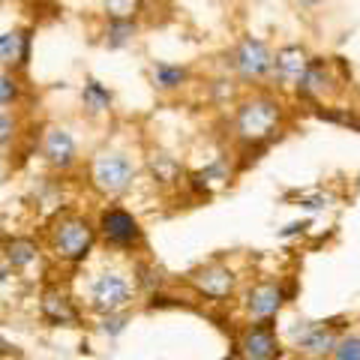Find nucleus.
I'll return each instance as SVG.
<instances>
[{
    "label": "nucleus",
    "instance_id": "obj_2",
    "mask_svg": "<svg viewBox=\"0 0 360 360\" xmlns=\"http://www.w3.org/2000/svg\"><path fill=\"white\" fill-rule=\"evenodd\" d=\"M87 177H90V186L103 198H120L129 193L135 177H139V162L123 148H103L90 156Z\"/></svg>",
    "mask_w": 360,
    "mask_h": 360
},
{
    "label": "nucleus",
    "instance_id": "obj_11",
    "mask_svg": "<svg viewBox=\"0 0 360 360\" xmlns=\"http://www.w3.org/2000/svg\"><path fill=\"white\" fill-rule=\"evenodd\" d=\"M39 153H42V162L51 168V172H72L78 165V141L75 135L60 127V123H51L45 127L42 139H39Z\"/></svg>",
    "mask_w": 360,
    "mask_h": 360
},
{
    "label": "nucleus",
    "instance_id": "obj_25",
    "mask_svg": "<svg viewBox=\"0 0 360 360\" xmlns=\"http://www.w3.org/2000/svg\"><path fill=\"white\" fill-rule=\"evenodd\" d=\"M336 205L333 193H324V189H315V193H300L297 195V207L303 210H328Z\"/></svg>",
    "mask_w": 360,
    "mask_h": 360
},
{
    "label": "nucleus",
    "instance_id": "obj_18",
    "mask_svg": "<svg viewBox=\"0 0 360 360\" xmlns=\"http://www.w3.org/2000/svg\"><path fill=\"white\" fill-rule=\"evenodd\" d=\"M78 99H82V108L87 117H103L115 108V90L108 84H103L99 78L87 75L82 82V90H78Z\"/></svg>",
    "mask_w": 360,
    "mask_h": 360
},
{
    "label": "nucleus",
    "instance_id": "obj_9",
    "mask_svg": "<svg viewBox=\"0 0 360 360\" xmlns=\"http://www.w3.org/2000/svg\"><path fill=\"white\" fill-rule=\"evenodd\" d=\"M340 340V328L333 321H303L291 330V348L297 357L324 360L333 354V345Z\"/></svg>",
    "mask_w": 360,
    "mask_h": 360
},
{
    "label": "nucleus",
    "instance_id": "obj_12",
    "mask_svg": "<svg viewBox=\"0 0 360 360\" xmlns=\"http://www.w3.org/2000/svg\"><path fill=\"white\" fill-rule=\"evenodd\" d=\"M238 274L229 267V264H219V262H210L205 267H198L189 274V285L198 297H207V300H229L234 297V291H238Z\"/></svg>",
    "mask_w": 360,
    "mask_h": 360
},
{
    "label": "nucleus",
    "instance_id": "obj_26",
    "mask_svg": "<svg viewBox=\"0 0 360 360\" xmlns=\"http://www.w3.org/2000/svg\"><path fill=\"white\" fill-rule=\"evenodd\" d=\"M18 129H21L18 117L9 115V111H0V150H6L9 144H15Z\"/></svg>",
    "mask_w": 360,
    "mask_h": 360
},
{
    "label": "nucleus",
    "instance_id": "obj_30",
    "mask_svg": "<svg viewBox=\"0 0 360 360\" xmlns=\"http://www.w3.org/2000/svg\"><path fill=\"white\" fill-rule=\"evenodd\" d=\"M4 348H6V342H4V336H0V352H4Z\"/></svg>",
    "mask_w": 360,
    "mask_h": 360
},
{
    "label": "nucleus",
    "instance_id": "obj_3",
    "mask_svg": "<svg viewBox=\"0 0 360 360\" xmlns=\"http://www.w3.org/2000/svg\"><path fill=\"white\" fill-rule=\"evenodd\" d=\"M270 63H274V49L262 37L246 33L225 51V70L243 87H262L270 78Z\"/></svg>",
    "mask_w": 360,
    "mask_h": 360
},
{
    "label": "nucleus",
    "instance_id": "obj_27",
    "mask_svg": "<svg viewBox=\"0 0 360 360\" xmlns=\"http://www.w3.org/2000/svg\"><path fill=\"white\" fill-rule=\"evenodd\" d=\"M150 168H153V174L162 180V184H168L174 174H177V162L172 160V156H165V153H160V156H153L150 160Z\"/></svg>",
    "mask_w": 360,
    "mask_h": 360
},
{
    "label": "nucleus",
    "instance_id": "obj_22",
    "mask_svg": "<svg viewBox=\"0 0 360 360\" xmlns=\"http://www.w3.org/2000/svg\"><path fill=\"white\" fill-rule=\"evenodd\" d=\"M144 0H99L103 18H139Z\"/></svg>",
    "mask_w": 360,
    "mask_h": 360
},
{
    "label": "nucleus",
    "instance_id": "obj_15",
    "mask_svg": "<svg viewBox=\"0 0 360 360\" xmlns=\"http://www.w3.org/2000/svg\"><path fill=\"white\" fill-rule=\"evenodd\" d=\"M96 37L105 51H127L141 37V18H103Z\"/></svg>",
    "mask_w": 360,
    "mask_h": 360
},
{
    "label": "nucleus",
    "instance_id": "obj_29",
    "mask_svg": "<svg viewBox=\"0 0 360 360\" xmlns=\"http://www.w3.org/2000/svg\"><path fill=\"white\" fill-rule=\"evenodd\" d=\"M222 360H246V357H243V354H240V352H231V354H229V357H222Z\"/></svg>",
    "mask_w": 360,
    "mask_h": 360
},
{
    "label": "nucleus",
    "instance_id": "obj_14",
    "mask_svg": "<svg viewBox=\"0 0 360 360\" xmlns=\"http://www.w3.org/2000/svg\"><path fill=\"white\" fill-rule=\"evenodd\" d=\"M238 352L246 360H279V336L270 321H250L238 336Z\"/></svg>",
    "mask_w": 360,
    "mask_h": 360
},
{
    "label": "nucleus",
    "instance_id": "obj_23",
    "mask_svg": "<svg viewBox=\"0 0 360 360\" xmlns=\"http://www.w3.org/2000/svg\"><path fill=\"white\" fill-rule=\"evenodd\" d=\"M9 262H13V267H27L30 262H37V243L27 238L13 240L9 243Z\"/></svg>",
    "mask_w": 360,
    "mask_h": 360
},
{
    "label": "nucleus",
    "instance_id": "obj_19",
    "mask_svg": "<svg viewBox=\"0 0 360 360\" xmlns=\"http://www.w3.org/2000/svg\"><path fill=\"white\" fill-rule=\"evenodd\" d=\"M312 117H319L324 123H333V127L360 132V117L354 115V108H345V105H336V103H324V105H312Z\"/></svg>",
    "mask_w": 360,
    "mask_h": 360
},
{
    "label": "nucleus",
    "instance_id": "obj_13",
    "mask_svg": "<svg viewBox=\"0 0 360 360\" xmlns=\"http://www.w3.org/2000/svg\"><path fill=\"white\" fill-rule=\"evenodd\" d=\"M33 39H37L33 25H15L0 33V66L13 72H25L33 58Z\"/></svg>",
    "mask_w": 360,
    "mask_h": 360
},
{
    "label": "nucleus",
    "instance_id": "obj_6",
    "mask_svg": "<svg viewBox=\"0 0 360 360\" xmlns=\"http://www.w3.org/2000/svg\"><path fill=\"white\" fill-rule=\"evenodd\" d=\"M135 291H139V283L123 270H105L87 283V309L99 315L123 312L135 300Z\"/></svg>",
    "mask_w": 360,
    "mask_h": 360
},
{
    "label": "nucleus",
    "instance_id": "obj_1",
    "mask_svg": "<svg viewBox=\"0 0 360 360\" xmlns=\"http://www.w3.org/2000/svg\"><path fill=\"white\" fill-rule=\"evenodd\" d=\"M288 105L279 90L274 87H252L234 103L231 115V141L243 156L262 153L285 132Z\"/></svg>",
    "mask_w": 360,
    "mask_h": 360
},
{
    "label": "nucleus",
    "instance_id": "obj_28",
    "mask_svg": "<svg viewBox=\"0 0 360 360\" xmlns=\"http://www.w3.org/2000/svg\"><path fill=\"white\" fill-rule=\"evenodd\" d=\"M288 4L303 15H312V13H319L321 6H328V0H288Z\"/></svg>",
    "mask_w": 360,
    "mask_h": 360
},
{
    "label": "nucleus",
    "instance_id": "obj_8",
    "mask_svg": "<svg viewBox=\"0 0 360 360\" xmlns=\"http://www.w3.org/2000/svg\"><path fill=\"white\" fill-rule=\"evenodd\" d=\"M312 60V51L307 42H285L274 49V63H270V78L267 84L279 90V94H295L297 82L307 72V66Z\"/></svg>",
    "mask_w": 360,
    "mask_h": 360
},
{
    "label": "nucleus",
    "instance_id": "obj_17",
    "mask_svg": "<svg viewBox=\"0 0 360 360\" xmlns=\"http://www.w3.org/2000/svg\"><path fill=\"white\" fill-rule=\"evenodd\" d=\"M39 309H42V319L49 324H58V328H75V324L82 321V312L75 309V303L66 297L60 288H49V291H45Z\"/></svg>",
    "mask_w": 360,
    "mask_h": 360
},
{
    "label": "nucleus",
    "instance_id": "obj_21",
    "mask_svg": "<svg viewBox=\"0 0 360 360\" xmlns=\"http://www.w3.org/2000/svg\"><path fill=\"white\" fill-rule=\"evenodd\" d=\"M25 96V84H21V72L4 70L0 72V108H15Z\"/></svg>",
    "mask_w": 360,
    "mask_h": 360
},
{
    "label": "nucleus",
    "instance_id": "obj_20",
    "mask_svg": "<svg viewBox=\"0 0 360 360\" xmlns=\"http://www.w3.org/2000/svg\"><path fill=\"white\" fill-rule=\"evenodd\" d=\"M229 177H231V168H229V160H213L210 165H205L201 172L193 174V186L195 189H205V193H210V189H217V186H225L229 184Z\"/></svg>",
    "mask_w": 360,
    "mask_h": 360
},
{
    "label": "nucleus",
    "instance_id": "obj_7",
    "mask_svg": "<svg viewBox=\"0 0 360 360\" xmlns=\"http://www.w3.org/2000/svg\"><path fill=\"white\" fill-rule=\"evenodd\" d=\"M96 234L103 238L105 246L120 252H135L144 246V229L135 213L123 207H105L96 219Z\"/></svg>",
    "mask_w": 360,
    "mask_h": 360
},
{
    "label": "nucleus",
    "instance_id": "obj_10",
    "mask_svg": "<svg viewBox=\"0 0 360 360\" xmlns=\"http://www.w3.org/2000/svg\"><path fill=\"white\" fill-rule=\"evenodd\" d=\"M288 300V288L276 279H264V283H255L243 291L240 309L250 321H274L279 312H283Z\"/></svg>",
    "mask_w": 360,
    "mask_h": 360
},
{
    "label": "nucleus",
    "instance_id": "obj_24",
    "mask_svg": "<svg viewBox=\"0 0 360 360\" xmlns=\"http://www.w3.org/2000/svg\"><path fill=\"white\" fill-rule=\"evenodd\" d=\"M330 357L333 360H360V333H340Z\"/></svg>",
    "mask_w": 360,
    "mask_h": 360
},
{
    "label": "nucleus",
    "instance_id": "obj_4",
    "mask_svg": "<svg viewBox=\"0 0 360 360\" xmlns=\"http://www.w3.org/2000/svg\"><path fill=\"white\" fill-rule=\"evenodd\" d=\"M345 90V70L340 58H328V54H312V60L307 66V72L295 87V99L297 103L312 105H324V103H336Z\"/></svg>",
    "mask_w": 360,
    "mask_h": 360
},
{
    "label": "nucleus",
    "instance_id": "obj_16",
    "mask_svg": "<svg viewBox=\"0 0 360 360\" xmlns=\"http://www.w3.org/2000/svg\"><path fill=\"white\" fill-rule=\"evenodd\" d=\"M193 78V70L186 63H172V60H153L148 66V82L156 94H177L184 90Z\"/></svg>",
    "mask_w": 360,
    "mask_h": 360
},
{
    "label": "nucleus",
    "instance_id": "obj_5",
    "mask_svg": "<svg viewBox=\"0 0 360 360\" xmlns=\"http://www.w3.org/2000/svg\"><path fill=\"white\" fill-rule=\"evenodd\" d=\"M96 238H99L96 225L87 217H78V213H60L49 229L51 252H54V258H60L66 264H82L84 258L94 252Z\"/></svg>",
    "mask_w": 360,
    "mask_h": 360
}]
</instances>
